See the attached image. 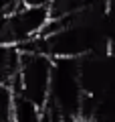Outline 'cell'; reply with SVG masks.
Here are the masks:
<instances>
[{"instance_id": "277c9868", "label": "cell", "mask_w": 115, "mask_h": 122, "mask_svg": "<svg viewBox=\"0 0 115 122\" xmlns=\"http://www.w3.org/2000/svg\"><path fill=\"white\" fill-rule=\"evenodd\" d=\"M85 122H99V120H85Z\"/></svg>"}, {"instance_id": "6da1fadb", "label": "cell", "mask_w": 115, "mask_h": 122, "mask_svg": "<svg viewBox=\"0 0 115 122\" xmlns=\"http://www.w3.org/2000/svg\"><path fill=\"white\" fill-rule=\"evenodd\" d=\"M53 65H55V59L47 53L22 51L20 79H22V87H24V96L38 108H43L44 102L51 96Z\"/></svg>"}, {"instance_id": "3957f363", "label": "cell", "mask_w": 115, "mask_h": 122, "mask_svg": "<svg viewBox=\"0 0 115 122\" xmlns=\"http://www.w3.org/2000/svg\"><path fill=\"white\" fill-rule=\"evenodd\" d=\"M28 6H49L51 0H24Z\"/></svg>"}, {"instance_id": "7a4b0ae2", "label": "cell", "mask_w": 115, "mask_h": 122, "mask_svg": "<svg viewBox=\"0 0 115 122\" xmlns=\"http://www.w3.org/2000/svg\"><path fill=\"white\" fill-rule=\"evenodd\" d=\"M93 0H51L49 4V16L51 18H63L69 14H75L79 10L87 8Z\"/></svg>"}]
</instances>
